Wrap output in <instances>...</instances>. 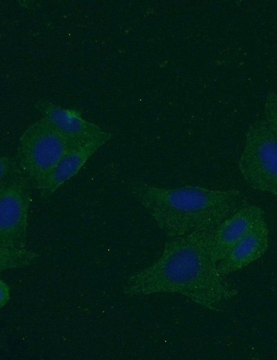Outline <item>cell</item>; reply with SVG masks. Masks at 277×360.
Here are the masks:
<instances>
[{
    "mask_svg": "<svg viewBox=\"0 0 277 360\" xmlns=\"http://www.w3.org/2000/svg\"><path fill=\"white\" fill-rule=\"evenodd\" d=\"M216 228L170 238L154 262L128 278L124 294L136 296L176 293L219 312L223 303L235 296L237 291L217 268L213 254Z\"/></svg>",
    "mask_w": 277,
    "mask_h": 360,
    "instance_id": "cell-1",
    "label": "cell"
},
{
    "mask_svg": "<svg viewBox=\"0 0 277 360\" xmlns=\"http://www.w3.org/2000/svg\"><path fill=\"white\" fill-rule=\"evenodd\" d=\"M127 187L169 238L217 227L248 204L237 189L190 185L164 188L134 179L128 180Z\"/></svg>",
    "mask_w": 277,
    "mask_h": 360,
    "instance_id": "cell-2",
    "label": "cell"
},
{
    "mask_svg": "<svg viewBox=\"0 0 277 360\" xmlns=\"http://www.w3.org/2000/svg\"><path fill=\"white\" fill-rule=\"evenodd\" d=\"M77 146L48 119L42 117L21 134L15 160L32 186L39 190L60 161Z\"/></svg>",
    "mask_w": 277,
    "mask_h": 360,
    "instance_id": "cell-3",
    "label": "cell"
},
{
    "mask_svg": "<svg viewBox=\"0 0 277 360\" xmlns=\"http://www.w3.org/2000/svg\"><path fill=\"white\" fill-rule=\"evenodd\" d=\"M238 168L251 188L277 197V138L265 120L248 127Z\"/></svg>",
    "mask_w": 277,
    "mask_h": 360,
    "instance_id": "cell-4",
    "label": "cell"
},
{
    "mask_svg": "<svg viewBox=\"0 0 277 360\" xmlns=\"http://www.w3.org/2000/svg\"><path fill=\"white\" fill-rule=\"evenodd\" d=\"M32 185L20 170L0 182V247H26Z\"/></svg>",
    "mask_w": 277,
    "mask_h": 360,
    "instance_id": "cell-5",
    "label": "cell"
},
{
    "mask_svg": "<svg viewBox=\"0 0 277 360\" xmlns=\"http://www.w3.org/2000/svg\"><path fill=\"white\" fill-rule=\"evenodd\" d=\"M37 109L77 145L109 135L100 126L82 118L75 109H64L47 100H39Z\"/></svg>",
    "mask_w": 277,
    "mask_h": 360,
    "instance_id": "cell-6",
    "label": "cell"
},
{
    "mask_svg": "<svg viewBox=\"0 0 277 360\" xmlns=\"http://www.w3.org/2000/svg\"><path fill=\"white\" fill-rule=\"evenodd\" d=\"M265 219V212L256 205H246L224 219L216 228L213 254L220 261L256 224Z\"/></svg>",
    "mask_w": 277,
    "mask_h": 360,
    "instance_id": "cell-7",
    "label": "cell"
},
{
    "mask_svg": "<svg viewBox=\"0 0 277 360\" xmlns=\"http://www.w3.org/2000/svg\"><path fill=\"white\" fill-rule=\"evenodd\" d=\"M269 244V232L265 219L256 224L229 253L217 262L220 273L225 276L260 258Z\"/></svg>",
    "mask_w": 277,
    "mask_h": 360,
    "instance_id": "cell-8",
    "label": "cell"
},
{
    "mask_svg": "<svg viewBox=\"0 0 277 360\" xmlns=\"http://www.w3.org/2000/svg\"><path fill=\"white\" fill-rule=\"evenodd\" d=\"M111 138V134L80 145L69 152L57 164L43 187L39 190L40 196L46 199L53 194L67 180L75 176L104 144Z\"/></svg>",
    "mask_w": 277,
    "mask_h": 360,
    "instance_id": "cell-9",
    "label": "cell"
},
{
    "mask_svg": "<svg viewBox=\"0 0 277 360\" xmlns=\"http://www.w3.org/2000/svg\"><path fill=\"white\" fill-rule=\"evenodd\" d=\"M39 257V255L37 253L26 248L8 249L0 247L1 271L30 265Z\"/></svg>",
    "mask_w": 277,
    "mask_h": 360,
    "instance_id": "cell-10",
    "label": "cell"
},
{
    "mask_svg": "<svg viewBox=\"0 0 277 360\" xmlns=\"http://www.w3.org/2000/svg\"><path fill=\"white\" fill-rule=\"evenodd\" d=\"M265 120L277 138V93L269 91L264 102Z\"/></svg>",
    "mask_w": 277,
    "mask_h": 360,
    "instance_id": "cell-11",
    "label": "cell"
},
{
    "mask_svg": "<svg viewBox=\"0 0 277 360\" xmlns=\"http://www.w3.org/2000/svg\"><path fill=\"white\" fill-rule=\"evenodd\" d=\"M19 170L21 169L15 159H13L6 156H2L0 159V182Z\"/></svg>",
    "mask_w": 277,
    "mask_h": 360,
    "instance_id": "cell-12",
    "label": "cell"
},
{
    "mask_svg": "<svg viewBox=\"0 0 277 360\" xmlns=\"http://www.w3.org/2000/svg\"><path fill=\"white\" fill-rule=\"evenodd\" d=\"M10 287L9 285L1 279V297H0V306L3 307L9 300L10 298Z\"/></svg>",
    "mask_w": 277,
    "mask_h": 360,
    "instance_id": "cell-13",
    "label": "cell"
}]
</instances>
